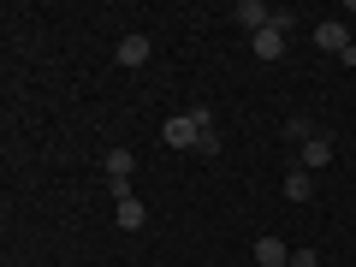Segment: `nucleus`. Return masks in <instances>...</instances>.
I'll return each mask as SVG.
<instances>
[{
    "mask_svg": "<svg viewBox=\"0 0 356 267\" xmlns=\"http://www.w3.org/2000/svg\"><path fill=\"white\" fill-rule=\"evenodd\" d=\"M315 48L339 54L344 65H356V42H350V24H339V18H321V24H315Z\"/></svg>",
    "mask_w": 356,
    "mask_h": 267,
    "instance_id": "nucleus-1",
    "label": "nucleus"
},
{
    "mask_svg": "<svg viewBox=\"0 0 356 267\" xmlns=\"http://www.w3.org/2000/svg\"><path fill=\"white\" fill-rule=\"evenodd\" d=\"M250 261H255V267H291V250H285V238H273V232H267V238L250 243Z\"/></svg>",
    "mask_w": 356,
    "mask_h": 267,
    "instance_id": "nucleus-2",
    "label": "nucleus"
},
{
    "mask_svg": "<svg viewBox=\"0 0 356 267\" xmlns=\"http://www.w3.org/2000/svg\"><path fill=\"white\" fill-rule=\"evenodd\" d=\"M161 137H166V149H196V113H172Z\"/></svg>",
    "mask_w": 356,
    "mask_h": 267,
    "instance_id": "nucleus-3",
    "label": "nucleus"
},
{
    "mask_svg": "<svg viewBox=\"0 0 356 267\" xmlns=\"http://www.w3.org/2000/svg\"><path fill=\"white\" fill-rule=\"evenodd\" d=\"M232 18H238V24L255 36V30H267V24H273V6H267V0H238V13H232Z\"/></svg>",
    "mask_w": 356,
    "mask_h": 267,
    "instance_id": "nucleus-4",
    "label": "nucleus"
},
{
    "mask_svg": "<svg viewBox=\"0 0 356 267\" xmlns=\"http://www.w3.org/2000/svg\"><path fill=\"white\" fill-rule=\"evenodd\" d=\"M191 113H196V149H202L208 161H214V154H220V131H214V113H208V107H191Z\"/></svg>",
    "mask_w": 356,
    "mask_h": 267,
    "instance_id": "nucleus-5",
    "label": "nucleus"
},
{
    "mask_svg": "<svg viewBox=\"0 0 356 267\" xmlns=\"http://www.w3.org/2000/svg\"><path fill=\"white\" fill-rule=\"evenodd\" d=\"M107 184H131V172H137V154L131 149H107Z\"/></svg>",
    "mask_w": 356,
    "mask_h": 267,
    "instance_id": "nucleus-6",
    "label": "nucleus"
},
{
    "mask_svg": "<svg viewBox=\"0 0 356 267\" xmlns=\"http://www.w3.org/2000/svg\"><path fill=\"white\" fill-rule=\"evenodd\" d=\"M250 48H255V60H280V54H285V30H273V24H267V30H255V36H250Z\"/></svg>",
    "mask_w": 356,
    "mask_h": 267,
    "instance_id": "nucleus-7",
    "label": "nucleus"
},
{
    "mask_svg": "<svg viewBox=\"0 0 356 267\" xmlns=\"http://www.w3.org/2000/svg\"><path fill=\"white\" fill-rule=\"evenodd\" d=\"M327 161H332V143H327V137H315V143H303V149H297V166H303V172H321Z\"/></svg>",
    "mask_w": 356,
    "mask_h": 267,
    "instance_id": "nucleus-8",
    "label": "nucleus"
},
{
    "mask_svg": "<svg viewBox=\"0 0 356 267\" xmlns=\"http://www.w3.org/2000/svg\"><path fill=\"white\" fill-rule=\"evenodd\" d=\"M285 137H291L297 149H303V143H315V137H327V131H321V125H315V119H309V113H291V119H285Z\"/></svg>",
    "mask_w": 356,
    "mask_h": 267,
    "instance_id": "nucleus-9",
    "label": "nucleus"
},
{
    "mask_svg": "<svg viewBox=\"0 0 356 267\" xmlns=\"http://www.w3.org/2000/svg\"><path fill=\"white\" fill-rule=\"evenodd\" d=\"M149 54H154V42H149V36H125V42H119V54H113V60H119V65H143Z\"/></svg>",
    "mask_w": 356,
    "mask_h": 267,
    "instance_id": "nucleus-10",
    "label": "nucleus"
},
{
    "mask_svg": "<svg viewBox=\"0 0 356 267\" xmlns=\"http://www.w3.org/2000/svg\"><path fill=\"white\" fill-rule=\"evenodd\" d=\"M285 196H291V202H309V196H315V172L291 166V172H285Z\"/></svg>",
    "mask_w": 356,
    "mask_h": 267,
    "instance_id": "nucleus-11",
    "label": "nucleus"
},
{
    "mask_svg": "<svg viewBox=\"0 0 356 267\" xmlns=\"http://www.w3.org/2000/svg\"><path fill=\"white\" fill-rule=\"evenodd\" d=\"M113 214H119V226H125V232H143V220H149V208H143L137 196H125V202H113Z\"/></svg>",
    "mask_w": 356,
    "mask_h": 267,
    "instance_id": "nucleus-12",
    "label": "nucleus"
},
{
    "mask_svg": "<svg viewBox=\"0 0 356 267\" xmlns=\"http://www.w3.org/2000/svg\"><path fill=\"white\" fill-rule=\"evenodd\" d=\"M291 267H321V255L315 250H291Z\"/></svg>",
    "mask_w": 356,
    "mask_h": 267,
    "instance_id": "nucleus-13",
    "label": "nucleus"
}]
</instances>
